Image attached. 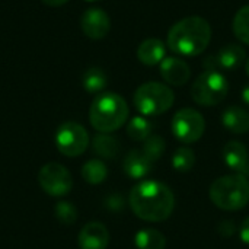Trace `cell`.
Wrapping results in <instances>:
<instances>
[{"instance_id": "f1b7e54d", "label": "cell", "mask_w": 249, "mask_h": 249, "mask_svg": "<svg viewBox=\"0 0 249 249\" xmlns=\"http://www.w3.org/2000/svg\"><path fill=\"white\" fill-rule=\"evenodd\" d=\"M239 236L242 239L244 244L249 245V217H247L242 225H241V229H239Z\"/></svg>"}, {"instance_id": "484cf974", "label": "cell", "mask_w": 249, "mask_h": 249, "mask_svg": "<svg viewBox=\"0 0 249 249\" xmlns=\"http://www.w3.org/2000/svg\"><path fill=\"white\" fill-rule=\"evenodd\" d=\"M54 213H55L57 220L61 225H66V226H70V225H73L77 220V210L69 201H60V203H57L55 207H54Z\"/></svg>"}, {"instance_id": "d4e9b609", "label": "cell", "mask_w": 249, "mask_h": 249, "mask_svg": "<svg viewBox=\"0 0 249 249\" xmlns=\"http://www.w3.org/2000/svg\"><path fill=\"white\" fill-rule=\"evenodd\" d=\"M194 163H196V155L191 147L184 146L175 150L172 156V166L175 168V171L188 172L194 168Z\"/></svg>"}, {"instance_id": "277c9868", "label": "cell", "mask_w": 249, "mask_h": 249, "mask_svg": "<svg viewBox=\"0 0 249 249\" xmlns=\"http://www.w3.org/2000/svg\"><path fill=\"white\" fill-rule=\"evenodd\" d=\"M212 203L226 212H236L249 203V181L242 174L225 175L210 187Z\"/></svg>"}, {"instance_id": "7402d4cb", "label": "cell", "mask_w": 249, "mask_h": 249, "mask_svg": "<svg viewBox=\"0 0 249 249\" xmlns=\"http://www.w3.org/2000/svg\"><path fill=\"white\" fill-rule=\"evenodd\" d=\"M153 124L144 117H134L127 124V134L134 142H144L152 136Z\"/></svg>"}, {"instance_id": "4316f807", "label": "cell", "mask_w": 249, "mask_h": 249, "mask_svg": "<svg viewBox=\"0 0 249 249\" xmlns=\"http://www.w3.org/2000/svg\"><path fill=\"white\" fill-rule=\"evenodd\" d=\"M236 231H238V228L233 220H223L219 225V233L223 238H232L236 233Z\"/></svg>"}, {"instance_id": "8992f818", "label": "cell", "mask_w": 249, "mask_h": 249, "mask_svg": "<svg viewBox=\"0 0 249 249\" xmlns=\"http://www.w3.org/2000/svg\"><path fill=\"white\" fill-rule=\"evenodd\" d=\"M229 92V82L222 71L206 70L191 86V96L201 107H214L220 104Z\"/></svg>"}, {"instance_id": "d6a6232c", "label": "cell", "mask_w": 249, "mask_h": 249, "mask_svg": "<svg viewBox=\"0 0 249 249\" xmlns=\"http://www.w3.org/2000/svg\"><path fill=\"white\" fill-rule=\"evenodd\" d=\"M86 1H96V0H86Z\"/></svg>"}, {"instance_id": "7c38bea8", "label": "cell", "mask_w": 249, "mask_h": 249, "mask_svg": "<svg viewBox=\"0 0 249 249\" xmlns=\"http://www.w3.org/2000/svg\"><path fill=\"white\" fill-rule=\"evenodd\" d=\"M160 76L169 85L182 86L190 80L191 69L184 60L178 57H165L160 63Z\"/></svg>"}, {"instance_id": "3957f363", "label": "cell", "mask_w": 249, "mask_h": 249, "mask_svg": "<svg viewBox=\"0 0 249 249\" xmlns=\"http://www.w3.org/2000/svg\"><path fill=\"white\" fill-rule=\"evenodd\" d=\"M128 114V105L121 95L104 92L93 99L89 109V121L96 131L112 133L125 124Z\"/></svg>"}, {"instance_id": "603a6c76", "label": "cell", "mask_w": 249, "mask_h": 249, "mask_svg": "<svg viewBox=\"0 0 249 249\" xmlns=\"http://www.w3.org/2000/svg\"><path fill=\"white\" fill-rule=\"evenodd\" d=\"M233 34L242 42L249 45V4L241 7L233 18Z\"/></svg>"}, {"instance_id": "7a4b0ae2", "label": "cell", "mask_w": 249, "mask_h": 249, "mask_svg": "<svg viewBox=\"0 0 249 249\" xmlns=\"http://www.w3.org/2000/svg\"><path fill=\"white\" fill-rule=\"evenodd\" d=\"M212 41V26L201 16L178 20L168 32V48L182 57L200 55Z\"/></svg>"}, {"instance_id": "ac0fdd59", "label": "cell", "mask_w": 249, "mask_h": 249, "mask_svg": "<svg viewBox=\"0 0 249 249\" xmlns=\"http://www.w3.org/2000/svg\"><path fill=\"white\" fill-rule=\"evenodd\" d=\"M92 147H93V152L104 159H115L120 153V149H121L117 137L111 136L109 133L96 134L93 137Z\"/></svg>"}, {"instance_id": "4dcf8cb0", "label": "cell", "mask_w": 249, "mask_h": 249, "mask_svg": "<svg viewBox=\"0 0 249 249\" xmlns=\"http://www.w3.org/2000/svg\"><path fill=\"white\" fill-rule=\"evenodd\" d=\"M242 99H244V102L249 107V83L244 88V90H242Z\"/></svg>"}, {"instance_id": "2e32d148", "label": "cell", "mask_w": 249, "mask_h": 249, "mask_svg": "<svg viewBox=\"0 0 249 249\" xmlns=\"http://www.w3.org/2000/svg\"><path fill=\"white\" fill-rule=\"evenodd\" d=\"M166 57V44L159 38H147L137 48V58L146 66H156Z\"/></svg>"}, {"instance_id": "9c48e42d", "label": "cell", "mask_w": 249, "mask_h": 249, "mask_svg": "<svg viewBox=\"0 0 249 249\" xmlns=\"http://www.w3.org/2000/svg\"><path fill=\"white\" fill-rule=\"evenodd\" d=\"M38 182L41 188L51 197H63L70 193L73 187L71 174L64 165L50 162L39 169Z\"/></svg>"}, {"instance_id": "6da1fadb", "label": "cell", "mask_w": 249, "mask_h": 249, "mask_svg": "<svg viewBox=\"0 0 249 249\" xmlns=\"http://www.w3.org/2000/svg\"><path fill=\"white\" fill-rule=\"evenodd\" d=\"M128 203L139 219L156 223L171 217L175 196L168 185L159 181H143L131 188Z\"/></svg>"}, {"instance_id": "f546056e", "label": "cell", "mask_w": 249, "mask_h": 249, "mask_svg": "<svg viewBox=\"0 0 249 249\" xmlns=\"http://www.w3.org/2000/svg\"><path fill=\"white\" fill-rule=\"evenodd\" d=\"M44 4H47V6H50V7H58V6H61V4H64L66 1H69V0H41Z\"/></svg>"}, {"instance_id": "44dd1931", "label": "cell", "mask_w": 249, "mask_h": 249, "mask_svg": "<svg viewBox=\"0 0 249 249\" xmlns=\"http://www.w3.org/2000/svg\"><path fill=\"white\" fill-rule=\"evenodd\" d=\"M107 177H108L107 165L99 159L88 160L82 168V178L90 185L102 184L107 179Z\"/></svg>"}, {"instance_id": "5bb4252c", "label": "cell", "mask_w": 249, "mask_h": 249, "mask_svg": "<svg viewBox=\"0 0 249 249\" xmlns=\"http://www.w3.org/2000/svg\"><path fill=\"white\" fill-rule=\"evenodd\" d=\"M223 159L229 169L235 171L236 174L249 175V153L248 149L236 140L229 142L223 149Z\"/></svg>"}, {"instance_id": "8fae6325", "label": "cell", "mask_w": 249, "mask_h": 249, "mask_svg": "<svg viewBox=\"0 0 249 249\" xmlns=\"http://www.w3.org/2000/svg\"><path fill=\"white\" fill-rule=\"evenodd\" d=\"M80 28L88 38L92 39H102L111 29V18L109 15L99 9L90 7L85 10L80 16Z\"/></svg>"}, {"instance_id": "d6986e66", "label": "cell", "mask_w": 249, "mask_h": 249, "mask_svg": "<svg viewBox=\"0 0 249 249\" xmlns=\"http://www.w3.org/2000/svg\"><path fill=\"white\" fill-rule=\"evenodd\" d=\"M108 83L107 73L101 67H89L82 76V85L89 93H99Z\"/></svg>"}, {"instance_id": "5b68a950", "label": "cell", "mask_w": 249, "mask_h": 249, "mask_svg": "<svg viewBox=\"0 0 249 249\" xmlns=\"http://www.w3.org/2000/svg\"><path fill=\"white\" fill-rule=\"evenodd\" d=\"M133 102L140 114L155 117L171 109L175 102V93L168 85L159 82H147L137 88Z\"/></svg>"}, {"instance_id": "1f68e13d", "label": "cell", "mask_w": 249, "mask_h": 249, "mask_svg": "<svg viewBox=\"0 0 249 249\" xmlns=\"http://www.w3.org/2000/svg\"><path fill=\"white\" fill-rule=\"evenodd\" d=\"M245 70H247V74L249 76V57L248 60H247V63H245Z\"/></svg>"}, {"instance_id": "e0dca14e", "label": "cell", "mask_w": 249, "mask_h": 249, "mask_svg": "<svg viewBox=\"0 0 249 249\" xmlns=\"http://www.w3.org/2000/svg\"><path fill=\"white\" fill-rule=\"evenodd\" d=\"M222 124L233 134H245L249 131V112L242 107L232 105L223 111Z\"/></svg>"}, {"instance_id": "cb8c5ba5", "label": "cell", "mask_w": 249, "mask_h": 249, "mask_svg": "<svg viewBox=\"0 0 249 249\" xmlns=\"http://www.w3.org/2000/svg\"><path fill=\"white\" fill-rule=\"evenodd\" d=\"M165 149H166L165 139L162 136H159V134H152L149 139L144 140V144H143V147L140 150L146 155V158L150 162L155 163L163 156Z\"/></svg>"}, {"instance_id": "9a60e30c", "label": "cell", "mask_w": 249, "mask_h": 249, "mask_svg": "<svg viewBox=\"0 0 249 249\" xmlns=\"http://www.w3.org/2000/svg\"><path fill=\"white\" fill-rule=\"evenodd\" d=\"M153 162H150L142 150H131L123 159V171L133 179H142L152 171Z\"/></svg>"}, {"instance_id": "4fadbf2b", "label": "cell", "mask_w": 249, "mask_h": 249, "mask_svg": "<svg viewBox=\"0 0 249 249\" xmlns=\"http://www.w3.org/2000/svg\"><path fill=\"white\" fill-rule=\"evenodd\" d=\"M109 244V232L105 225L90 222L85 225L79 233L80 249H107Z\"/></svg>"}, {"instance_id": "30bf717a", "label": "cell", "mask_w": 249, "mask_h": 249, "mask_svg": "<svg viewBox=\"0 0 249 249\" xmlns=\"http://www.w3.org/2000/svg\"><path fill=\"white\" fill-rule=\"evenodd\" d=\"M247 60V51L242 45L228 44L222 47L216 54L204 58L203 64L206 70H235Z\"/></svg>"}, {"instance_id": "52a82bcc", "label": "cell", "mask_w": 249, "mask_h": 249, "mask_svg": "<svg viewBox=\"0 0 249 249\" xmlns=\"http://www.w3.org/2000/svg\"><path fill=\"white\" fill-rule=\"evenodd\" d=\"M55 146L58 152L67 158L80 156L89 146V134L79 123L66 121L57 128Z\"/></svg>"}, {"instance_id": "ba28073f", "label": "cell", "mask_w": 249, "mask_h": 249, "mask_svg": "<svg viewBox=\"0 0 249 249\" xmlns=\"http://www.w3.org/2000/svg\"><path fill=\"white\" fill-rule=\"evenodd\" d=\"M204 130V117L193 108H182L172 118V133L184 144L198 142L203 137Z\"/></svg>"}, {"instance_id": "ffe728a7", "label": "cell", "mask_w": 249, "mask_h": 249, "mask_svg": "<svg viewBox=\"0 0 249 249\" xmlns=\"http://www.w3.org/2000/svg\"><path fill=\"white\" fill-rule=\"evenodd\" d=\"M136 247L139 249H165L166 238L156 229H143L136 235Z\"/></svg>"}, {"instance_id": "83f0119b", "label": "cell", "mask_w": 249, "mask_h": 249, "mask_svg": "<svg viewBox=\"0 0 249 249\" xmlns=\"http://www.w3.org/2000/svg\"><path fill=\"white\" fill-rule=\"evenodd\" d=\"M107 206H108V209H111V210H114V212H118V210H121V209L124 207V200H123L121 196L112 194V196L108 197Z\"/></svg>"}]
</instances>
